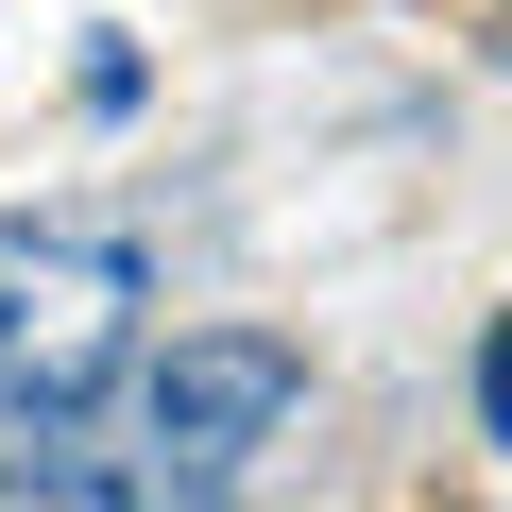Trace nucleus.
Here are the masks:
<instances>
[{
    "label": "nucleus",
    "mask_w": 512,
    "mask_h": 512,
    "mask_svg": "<svg viewBox=\"0 0 512 512\" xmlns=\"http://www.w3.org/2000/svg\"><path fill=\"white\" fill-rule=\"evenodd\" d=\"M0 495L18 512H222V478H188L154 427H35L0 444Z\"/></svg>",
    "instance_id": "obj_3"
},
{
    "label": "nucleus",
    "mask_w": 512,
    "mask_h": 512,
    "mask_svg": "<svg viewBox=\"0 0 512 512\" xmlns=\"http://www.w3.org/2000/svg\"><path fill=\"white\" fill-rule=\"evenodd\" d=\"M137 308H154V256L120 222H86V205L0 222V444L103 427V393L137 359Z\"/></svg>",
    "instance_id": "obj_1"
},
{
    "label": "nucleus",
    "mask_w": 512,
    "mask_h": 512,
    "mask_svg": "<svg viewBox=\"0 0 512 512\" xmlns=\"http://www.w3.org/2000/svg\"><path fill=\"white\" fill-rule=\"evenodd\" d=\"M291 393H308V359H291L274 325H188V342L137 376V427H154L188 478H222V495H239V461L291 427Z\"/></svg>",
    "instance_id": "obj_2"
},
{
    "label": "nucleus",
    "mask_w": 512,
    "mask_h": 512,
    "mask_svg": "<svg viewBox=\"0 0 512 512\" xmlns=\"http://www.w3.org/2000/svg\"><path fill=\"white\" fill-rule=\"evenodd\" d=\"M478 427H495V444H512V308H495V325H478Z\"/></svg>",
    "instance_id": "obj_4"
}]
</instances>
